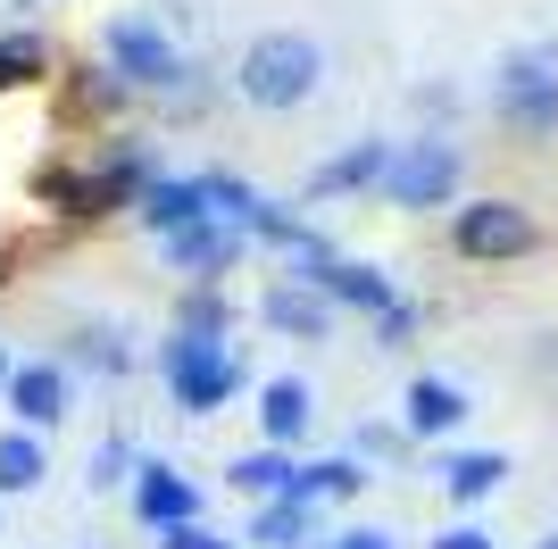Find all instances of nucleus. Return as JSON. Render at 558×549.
Segmentation results:
<instances>
[{
  "instance_id": "obj_1",
  "label": "nucleus",
  "mask_w": 558,
  "mask_h": 549,
  "mask_svg": "<svg viewBox=\"0 0 558 549\" xmlns=\"http://www.w3.org/2000/svg\"><path fill=\"white\" fill-rule=\"evenodd\" d=\"M317 84H326V50L308 42V34H292V25L258 34V42L233 59V91H242L251 109H267V117L308 109V100H317Z\"/></svg>"
},
{
  "instance_id": "obj_2",
  "label": "nucleus",
  "mask_w": 558,
  "mask_h": 549,
  "mask_svg": "<svg viewBox=\"0 0 558 549\" xmlns=\"http://www.w3.org/2000/svg\"><path fill=\"white\" fill-rule=\"evenodd\" d=\"M159 375H167V400L184 416H217L242 391V350H233V333H192V325H175L159 342Z\"/></svg>"
},
{
  "instance_id": "obj_3",
  "label": "nucleus",
  "mask_w": 558,
  "mask_h": 549,
  "mask_svg": "<svg viewBox=\"0 0 558 549\" xmlns=\"http://www.w3.org/2000/svg\"><path fill=\"white\" fill-rule=\"evenodd\" d=\"M459 183H466V150L450 134H409L392 142V167H384V200L409 208V217H434V208H459Z\"/></svg>"
},
{
  "instance_id": "obj_4",
  "label": "nucleus",
  "mask_w": 558,
  "mask_h": 549,
  "mask_svg": "<svg viewBox=\"0 0 558 549\" xmlns=\"http://www.w3.org/2000/svg\"><path fill=\"white\" fill-rule=\"evenodd\" d=\"M450 251L466 267H517V258L542 251V217L509 192H484V200H459L450 208Z\"/></svg>"
},
{
  "instance_id": "obj_5",
  "label": "nucleus",
  "mask_w": 558,
  "mask_h": 549,
  "mask_svg": "<svg viewBox=\"0 0 558 549\" xmlns=\"http://www.w3.org/2000/svg\"><path fill=\"white\" fill-rule=\"evenodd\" d=\"M492 109L509 125V142H558V59L550 50H509L500 59V84H492Z\"/></svg>"
},
{
  "instance_id": "obj_6",
  "label": "nucleus",
  "mask_w": 558,
  "mask_h": 549,
  "mask_svg": "<svg viewBox=\"0 0 558 549\" xmlns=\"http://www.w3.org/2000/svg\"><path fill=\"white\" fill-rule=\"evenodd\" d=\"M100 59H109V68L125 75L134 91H167V100H175V91L192 84V59L167 42V34L142 17V9H125V17L100 25Z\"/></svg>"
},
{
  "instance_id": "obj_7",
  "label": "nucleus",
  "mask_w": 558,
  "mask_h": 549,
  "mask_svg": "<svg viewBox=\"0 0 558 549\" xmlns=\"http://www.w3.org/2000/svg\"><path fill=\"white\" fill-rule=\"evenodd\" d=\"M34 200H43L50 217H68V225H100V217H117V208L134 217V192H125V183H109L93 159H84V167L50 159L43 175H34Z\"/></svg>"
},
{
  "instance_id": "obj_8",
  "label": "nucleus",
  "mask_w": 558,
  "mask_h": 549,
  "mask_svg": "<svg viewBox=\"0 0 558 549\" xmlns=\"http://www.w3.org/2000/svg\"><path fill=\"white\" fill-rule=\"evenodd\" d=\"M167 274H184V283H226L233 267H242V251H251V233L226 225V217H201V225L167 233Z\"/></svg>"
},
{
  "instance_id": "obj_9",
  "label": "nucleus",
  "mask_w": 558,
  "mask_h": 549,
  "mask_svg": "<svg viewBox=\"0 0 558 549\" xmlns=\"http://www.w3.org/2000/svg\"><path fill=\"white\" fill-rule=\"evenodd\" d=\"M0 408L17 416L25 434H50V425H68L75 408V375L59 358H17V375H9V400Z\"/></svg>"
},
{
  "instance_id": "obj_10",
  "label": "nucleus",
  "mask_w": 558,
  "mask_h": 549,
  "mask_svg": "<svg viewBox=\"0 0 558 549\" xmlns=\"http://www.w3.org/2000/svg\"><path fill=\"white\" fill-rule=\"evenodd\" d=\"M134 516L150 533H167V525H192L201 516V483L184 475V466H167V457H134Z\"/></svg>"
},
{
  "instance_id": "obj_11",
  "label": "nucleus",
  "mask_w": 558,
  "mask_h": 549,
  "mask_svg": "<svg viewBox=\"0 0 558 549\" xmlns=\"http://www.w3.org/2000/svg\"><path fill=\"white\" fill-rule=\"evenodd\" d=\"M258 317L276 325L283 342H326V333H333V317H342V308H333V300L317 292V283H301V274H276V283L258 292Z\"/></svg>"
},
{
  "instance_id": "obj_12",
  "label": "nucleus",
  "mask_w": 558,
  "mask_h": 549,
  "mask_svg": "<svg viewBox=\"0 0 558 549\" xmlns=\"http://www.w3.org/2000/svg\"><path fill=\"white\" fill-rule=\"evenodd\" d=\"M134 217L167 242V233H184V225H201V217H209V183H201V175H167V167H159V175L142 183Z\"/></svg>"
},
{
  "instance_id": "obj_13",
  "label": "nucleus",
  "mask_w": 558,
  "mask_h": 549,
  "mask_svg": "<svg viewBox=\"0 0 558 549\" xmlns=\"http://www.w3.org/2000/svg\"><path fill=\"white\" fill-rule=\"evenodd\" d=\"M466 391L459 383H442V375H417V383L400 391V425H409V441H450L466 425Z\"/></svg>"
},
{
  "instance_id": "obj_14",
  "label": "nucleus",
  "mask_w": 558,
  "mask_h": 549,
  "mask_svg": "<svg viewBox=\"0 0 558 549\" xmlns=\"http://www.w3.org/2000/svg\"><path fill=\"white\" fill-rule=\"evenodd\" d=\"M308 283H317L333 308H359V317H384V308L400 300V283L375 267V258H333V267H317Z\"/></svg>"
},
{
  "instance_id": "obj_15",
  "label": "nucleus",
  "mask_w": 558,
  "mask_h": 549,
  "mask_svg": "<svg viewBox=\"0 0 558 549\" xmlns=\"http://www.w3.org/2000/svg\"><path fill=\"white\" fill-rule=\"evenodd\" d=\"M308 425H317V391L301 375H276V383H258V434L276 441V450H301Z\"/></svg>"
},
{
  "instance_id": "obj_16",
  "label": "nucleus",
  "mask_w": 558,
  "mask_h": 549,
  "mask_svg": "<svg viewBox=\"0 0 558 549\" xmlns=\"http://www.w3.org/2000/svg\"><path fill=\"white\" fill-rule=\"evenodd\" d=\"M384 167H392V142H350V150H333L326 167H317V175H308V192L301 200H342V192H375V183H384Z\"/></svg>"
},
{
  "instance_id": "obj_17",
  "label": "nucleus",
  "mask_w": 558,
  "mask_h": 549,
  "mask_svg": "<svg viewBox=\"0 0 558 549\" xmlns=\"http://www.w3.org/2000/svg\"><path fill=\"white\" fill-rule=\"evenodd\" d=\"M359 491H367V457H359V450H342V457H301V466H292V500H308V508L359 500Z\"/></svg>"
},
{
  "instance_id": "obj_18",
  "label": "nucleus",
  "mask_w": 558,
  "mask_h": 549,
  "mask_svg": "<svg viewBox=\"0 0 558 549\" xmlns=\"http://www.w3.org/2000/svg\"><path fill=\"white\" fill-rule=\"evenodd\" d=\"M434 475H442V500L450 508H475V500H492V491L509 483V457H500V450H442Z\"/></svg>"
},
{
  "instance_id": "obj_19",
  "label": "nucleus",
  "mask_w": 558,
  "mask_h": 549,
  "mask_svg": "<svg viewBox=\"0 0 558 549\" xmlns=\"http://www.w3.org/2000/svg\"><path fill=\"white\" fill-rule=\"evenodd\" d=\"M134 109V84L109 68V59H93V68L68 75V117H84V125H109V117Z\"/></svg>"
},
{
  "instance_id": "obj_20",
  "label": "nucleus",
  "mask_w": 558,
  "mask_h": 549,
  "mask_svg": "<svg viewBox=\"0 0 558 549\" xmlns=\"http://www.w3.org/2000/svg\"><path fill=\"white\" fill-rule=\"evenodd\" d=\"M242 541H258V549H317V508L292 500V491H283V500H258Z\"/></svg>"
},
{
  "instance_id": "obj_21",
  "label": "nucleus",
  "mask_w": 558,
  "mask_h": 549,
  "mask_svg": "<svg viewBox=\"0 0 558 549\" xmlns=\"http://www.w3.org/2000/svg\"><path fill=\"white\" fill-rule=\"evenodd\" d=\"M292 466H301L292 450H276V441H258V450H242V457L226 466V483L242 491V500H283V491H292Z\"/></svg>"
},
{
  "instance_id": "obj_22",
  "label": "nucleus",
  "mask_w": 558,
  "mask_h": 549,
  "mask_svg": "<svg viewBox=\"0 0 558 549\" xmlns=\"http://www.w3.org/2000/svg\"><path fill=\"white\" fill-rule=\"evenodd\" d=\"M68 366H84V375H100V383H117V375H134V342H125L117 325H75Z\"/></svg>"
},
{
  "instance_id": "obj_23",
  "label": "nucleus",
  "mask_w": 558,
  "mask_h": 549,
  "mask_svg": "<svg viewBox=\"0 0 558 549\" xmlns=\"http://www.w3.org/2000/svg\"><path fill=\"white\" fill-rule=\"evenodd\" d=\"M43 475H50V450H43V434L9 425V434H0V500H17V491H43Z\"/></svg>"
},
{
  "instance_id": "obj_24",
  "label": "nucleus",
  "mask_w": 558,
  "mask_h": 549,
  "mask_svg": "<svg viewBox=\"0 0 558 549\" xmlns=\"http://www.w3.org/2000/svg\"><path fill=\"white\" fill-rule=\"evenodd\" d=\"M59 68V59H50V42L43 34H0V91H25V84H43V75Z\"/></svg>"
},
{
  "instance_id": "obj_25",
  "label": "nucleus",
  "mask_w": 558,
  "mask_h": 549,
  "mask_svg": "<svg viewBox=\"0 0 558 549\" xmlns=\"http://www.w3.org/2000/svg\"><path fill=\"white\" fill-rule=\"evenodd\" d=\"M242 233H251L258 251H283V258H292V251H301V242H308L317 225H308V217H301L292 200H258V208H251V225H242Z\"/></svg>"
},
{
  "instance_id": "obj_26",
  "label": "nucleus",
  "mask_w": 558,
  "mask_h": 549,
  "mask_svg": "<svg viewBox=\"0 0 558 549\" xmlns=\"http://www.w3.org/2000/svg\"><path fill=\"white\" fill-rule=\"evenodd\" d=\"M175 325H192V333H233V300L217 292V283H184V292H175Z\"/></svg>"
},
{
  "instance_id": "obj_27",
  "label": "nucleus",
  "mask_w": 558,
  "mask_h": 549,
  "mask_svg": "<svg viewBox=\"0 0 558 549\" xmlns=\"http://www.w3.org/2000/svg\"><path fill=\"white\" fill-rule=\"evenodd\" d=\"M201 183H209V217H226V225H251V208L267 200L251 175H201Z\"/></svg>"
},
{
  "instance_id": "obj_28",
  "label": "nucleus",
  "mask_w": 558,
  "mask_h": 549,
  "mask_svg": "<svg viewBox=\"0 0 558 549\" xmlns=\"http://www.w3.org/2000/svg\"><path fill=\"white\" fill-rule=\"evenodd\" d=\"M117 483H134V450L109 434V441L93 450V491H117Z\"/></svg>"
},
{
  "instance_id": "obj_29",
  "label": "nucleus",
  "mask_w": 558,
  "mask_h": 549,
  "mask_svg": "<svg viewBox=\"0 0 558 549\" xmlns=\"http://www.w3.org/2000/svg\"><path fill=\"white\" fill-rule=\"evenodd\" d=\"M367 325H375V350H400L409 333H417V308H409V300H392V308H384V317H367Z\"/></svg>"
},
{
  "instance_id": "obj_30",
  "label": "nucleus",
  "mask_w": 558,
  "mask_h": 549,
  "mask_svg": "<svg viewBox=\"0 0 558 549\" xmlns=\"http://www.w3.org/2000/svg\"><path fill=\"white\" fill-rule=\"evenodd\" d=\"M159 549H242V541H226L217 525H201V516H192V525H167Z\"/></svg>"
},
{
  "instance_id": "obj_31",
  "label": "nucleus",
  "mask_w": 558,
  "mask_h": 549,
  "mask_svg": "<svg viewBox=\"0 0 558 549\" xmlns=\"http://www.w3.org/2000/svg\"><path fill=\"white\" fill-rule=\"evenodd\" d=\"M409 450V425H359V457H400Z\"/></svg>"
},
{
  "instance_id": "obj_32",
  "label": "nucleus",
  "mask_w": 558,
  "mask_h": 549,
  "mask_svg": "<svg viewBox=\"0 0 558 549\" xmlns=\"http://www.w3.org/2000/svg\"><path fill=\"white\" fill-rule=\"evenodd\" d=\"M317 549H392V533H375V525H350V533H333V541H317Z\"/></svg>"
},
{
  "instance_id": "obj_33",
  "label": "nucleus",
  "mask_w": 558,
  "mask_h": 549,
  "mask_svg": "<svg viewBox=\"0 0 558 549\" xmlns=\"http://www.w3.org/2000/svg\"><path fill=\"white\" fill-rule=\"evenodd\" d=\"M434 549H492V533L484 525H442V533H434Z\"/></svg>"
},
{
  "instance_id": "obj_34",
  "label": "nucleus",
  "mask_w": 558,
  "mask_h": 549,
  "mask_svg": "<svg viewBox=\"0 0 558 549\" xmlns=\"http://www.w3.org/2000/svg\"><path fill=\"white\" fill-rule=\"evenodd\" d=\"M9 375H17V358H9V350H0V400H9Z\"/></svg>"
},
{
  "instance_id": "obj_35",
  "label": "nucleus",
  "mask_w": 558,
  "mask_h": 549,
  "mask_svg": "<svg viewBox=\"0 0 558 549\" xmlns=\"http://www.w3.org/2000/svg\"><path fill=\"white\" fill-rule=\"evenodd\" d=\"M534 549H558V533H542V541H534Z\"/></svg>"
},
{
  "instance_id": "obj_36",
  "label": "nucleus",
  "mask_w": 558,
  "mask_h": 549,
  "mask_svg": "<svg viewBox=\"0 0 558 549\" xmlns=\"http://www.w3.org/2000/svg\"><path fill=\"white\" fill-rule=\"evenodd\" d=\"M9 9H43V0H9Z\"/></svg>"
},
{
  "instance_id": "obj_37",
  "label": "nucleus",
  "mask_w": 558,
  "mask_h": 549,
  "mask_svg": "<svg viewBox=\"0 0 558 549\" xmlns=\"http://www.w3.org/2000/svg\"><path fill=\"white\" fill-rule=\"evenodd\" d=\"M0 283H9V274H0Z\"/></svg>"
}]
</instances>
